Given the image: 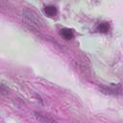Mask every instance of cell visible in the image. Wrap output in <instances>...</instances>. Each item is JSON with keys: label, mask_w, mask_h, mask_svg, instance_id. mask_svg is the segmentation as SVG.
Listing matches in <instances>:
<instances>
[{"label": "cell", "mask_w": 123, "mask_h": 123, "mask_svg": "<svg viewBox=\"0 0 123 123\" xmlns=\"http://www.w3.org/2000/svg\"><path fill=\"white\" fill-rule=\"evenodd\" d=\"M22 17H23L24 21L26 23H28L29 25H31L32 27H35V28L40 27V22H39L38 18L37 17V15L32 11L23 10L22 11Z\"/></svg>", "instance_id": "cell-1"}, {"label": "cell", "mask_w": 123, "mask_h": 123, "mask_svg": "<svg viewBox=\"0 0 123 123\" xmlns=\"http://www.w3.org/2000/svg\"><path fill=\"white\" fill-rule=\"evenodd\" d=\"M44 12L48 16H55L57 14V12H58L57 8L55 6H47V7H45Z\"/></svg>", "instance_id": "cell-2"}, {"label": "cell", "mask_w": 123, "mask_h": 123, "mask_svg": "<svg viewBox=\"0 0 123 123\" xmlns=\"http://www.w3.org/2000/svg\"><path fill=\"white\" fill-rule=\"evenodd\" d=\"M61 35L62 36V37L64 38V39H71L72 37H73V32H72V30H70V29H62V31H61Z\"/></svg>", "instance_id": "cell-3"}, {"label": "cell", "mask_w": 123, "mask_h": 123, "mask_svg": "<svg viewBox=\"0 0 123 123\" xmlns=\"http://www.w3.org/2000/svg\"><path fill=\"white\" fill-rule=\"evenodd\" d=\"M109 29H110V26H109V24L107 22H102L97 26V31L100 32V33H104L105 34V33H107L109 31Z\"/></svg>", "instance_id": "cell-4"}, {"label": "cell", "mask_w": 123, "mask_h": 123, "mask_svg": "<svg viewBox=\"0 0 123 123\" xmlns=\"http://www.w3.org/2000/svg\"><path fill=\"white\" fill-rule=\"evenodd\" d=\"M0 89H1V93H2L3 95H4V94H6V93H8V90H9V89H8V87H7L4 84H2V85H1V88H0Z\"/></svg>", "instance_id": "cell-5"}]
</instances>
